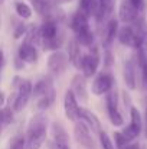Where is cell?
<instances>
[{"mask_svg": "<svg viewBox=\"0 0 147 149\" xmlns=\"http://www.w3.org/2000/svg\"><path fill=\"white\" fill-rule=\"evenodd\" d=\"M71 91L75 97L81 101H88V91H87V78L82 74H75L71 81Z\"/></svg>", "mask_w": 147, "mask_h": 149, "instance_id": "cell-11", "label": "cell"}, {"mask_svg": "<svg viewBox=\"0 0 147 149\" xmlns=\"http://www.w3.org/2000/svg\"><path fill=\"white\" fill-rule=\"evenodd\" d=\"M74 136H75V141L87 149H94V141H92V136H91V130L90 127L82 122V120H78L75 122V126H74Z\"/></svg>", "mask_w": 147, "mask_h": 149, "instance_id": "cell-5", "label": "cell"}, {"mask_svg": "<svg viewBox=\"0 0 147 149\" xmlns=\"http://www.w3.org/2000/svg\"><path fill=\"white\" fill-rule=\"evenodd\" d=\"M97 9H98V0H79V12H82L88 17L95 16Z\"/></svg>", "mask_w": 147, "mask_h": 149, "instance_id": "cell-23", "label": "cell"}, {"mask_svg": "<svg viewBox=\"0 0 147 149\" xmlns=\"http://www.w3.org/2000/svg\"><path fill=\"white\" fill-rule=\"evenodd\" d=\"M41 41H42V38H41V28H38V26H35V25L29 26V28H28V32H26V38H25L23 42L30 44V45L35 47V45H38Z\"/></svg>", "mask_w": 147, "mask_h": 149, "instance_id": "cell-24", "label": "cell"}, {"mask_svg": "<svg viewBox=\"0 0 147 149\" xmlns=\"http://www.w3.org/2000/svg\"><path fill=\"white\" fill-rule=\"evenodd\" d=\"M117 39L121 45L124 47H128V48H134L137 49L139 48V39H137V35L133 29L131 25H124L118 29V33H117Z\"/></svg>", "mask_w": 147, "mask_h": 149, "instance_id": "cell-10", "label": "cell"}, {"mask_svg": "<svg viewBox=\"0 0 147 149\" xmlns=\"http://www.w3.org/2000/svg\"><path fill=\"white\" fill-rule=\"evenodd\" d=\"M26 32H28V25H25L23 22H20V23L16 25V28L13 31V38L14 39H20L23 35H26Z\"/></svg>", "mask_w": 147, "mask_h": 149, "instance_id": "cell-35", "label": "cell"}, {"mask_svg": "<svg viewBox=\"0 0 147 149\" xmlns=\"http://www.w3.org/2000/svg\"><path fill=\"white\" fill-rule=\"evenodd\" d=\"M140 16H143L128 0H121L120 6H118V19L126 23V25H131L134 23Z\"/></svg>", "mask_w": 147, "mask_h": 149, "instance_id": "cell-8", "label": "cell"}, {"mask_svg": "<svg viewBox=\"0 0 147 149\" xmlns=\"http://www.w3.org/2000/svg\"><path fill=\"white\" fill-rule=\"evenodd\" d=\"M3 126H4V125H3V122H1V119H0V135H1V130H3Z\"/></svg>", "mask_w": 147, "mask_h": 149, "instance_id": "cell-45", "label": "cell"}, {"mask_svg": "<svg viewBox=\"0 0 147 149\" xmlns=\"http://www.w3.org/2000/svg\"><path fill=\"white\" fill-rule=\"evenodd\" d=\"M75 39L82 47H92V44L95 41V35H94V32L91 29H88V31H84V32L75 35Z\"/></svg>", "mask_w": 147, "mask_h": 149, "instance_id": "cell-25", "label": "cell"}, {"mask_svg": "<svg viewBox=\"0 0 147 149\" xmlns=\"http://www.w3.org/2000/svg\"><path fill=\"white\" fill-rule=\"evenodd\" d=\"M3 1H4V0H0V4H1V3H3Z\"/></svg>", "mask_w": 147, "mask_h": 149, "instance_id": "cell-46", "label": "cell"}, {"mask_svg": "<svg viewBox=\"0 0 147 149\" xmlns=\"http://www.w3.org/2000/svg\"><path fill=\"white\" fill-rule=\"evenodd\" d=\"M114 141H115V149H126V146L130 143L121 132H115L114 133Z\"/></svg>", "mask_w": 147, "mask_h": 149, "instance_id": "cell-34", "label": "cell"}, {"mask_svg": "<svg viewBox=\"0 0 147 149\" xmlns=\"http://www.w3.org/2000/svg\"><path fill=\"white\" fill-rule=\"evenodd\" d=\"M53 87H52V78L50 77H42L39 81L35 83L33 86V93L35 97H42L45 94H48L49 91H52Z\"/></svg>", "mask_w": 147, "mask_h": 149, "instance_id": "cell-20", "label": "cell"}, {"mask_svg": "<svg viewBox=\"0 0 147 149\" xmlns=\"http://www.w3.org/2000/svg\"><path fill=\"white\" fill-rule=\"evenodd\" d=\"M14 67H16V70H22V68L25 67V62L16 56V58H14Z\"/></svg>", "mask_w": 147, "mask_h": 149, "instance_id": "cell-39", "label": "cell"}, {"mask_svg": "<svg viewBox=\"0 0 147 149\" xmlns=\"http://www.w3.org/2000/svg\"><path fill=\"white\" fill-rule=\"evenodd\" d=\"M29 1H30L32 7L35 9V12L45 17H48L50 10L55 6V1H52V0H29Z\"/></svg>", "mask_w": 147, "mask_h": 149, "instance_id": "cell-21", "label": "cell"}, {"mask_svg": "<svg viewBox=\"0 0 147 149\" xmlns=\"http://www.w3.org/2000/svg\"><path fill=\"white\" fill-rule=\"evenodd\" d=\"M112 64H114L112 52L110 49H104V67H105V68H110Z\"/></svg>", "mask_w": 147, "mask_h": 149, "instance_id": "cell-37", "label": "cell"}, {"mask_svg": "<svg viewBox=\"0 0 147 149\" xmlns=\"http://www.w3.org/2000/svg\"><path fill=\"white\" fill-rule=\"evenodd\" d=\"M63 111H65V116L68 120L71 122H78L79 120V113H81V107L78 106V101L75 94L71 91V88L65 93V97H63Z\"/></svg>", "mask_w": 147, "mask_h": 149, "instance_id": "cell-7", "label": "cell"}, {"mask_svg": "<svg viewBox=\"0 0 147 149\" xmlns=\"http://www.w3.org/2000/svg\"><path fill=\"white\" fill-rule=\"evenodd\" d=\"M62 44H63V36L62 35H58V36H55L53 39H49V41H42L43 49L52 51V52L59 51V48L62 47Z\"/></svg>", "mask_w": 147, "mask_h": 149, "instance_id": "cell-28", "label": "cell"}, {"mask_svg": "<svg viewBox=\"0 0 147 149\" xmlns=\"http://www.w3.org/2000/svg\"><path fill=\"white\" fill-rule=\"evenodd\" d=\"M105 107H107V113H108V119H110L111 125L115 127L123 126L124 117L118 110V93L115 88H112L111 91H108L105 94Z\"/></svg>", "mask_w": 147, "mask_h": 149, "instance_id": "cell-3", "label": "cell"}, {"mask_svg": "<svg viewBox=\"0 0 147 149\" xmlns=\"http://www.w3.org/2000/svg\"><path fill=\"white\" fill-rule=\"evenodd\" d=\"M4 101H6V97H4V93H1L0 91V107L4 104Z\"/></svg>", "mask_w": 147, "mask_h": 149, "instance_id": "cell-42", "label": "cell"}, {"mask_svg": "<svg viewBox=\"0 0 147 149\" xmlns=\"http://www.w3.org/2000/svg\"><path fill=\"white\" fill-rule=\"evenodd\" d=\"M99 62H101V56H99V49L98 47L92 45L90 47V52L82 55V61H81V71L82 75L85 78H91L92 75H95L99 68Z\"/></svg>", "mask_w": 147, "mask_h": 149, "instance_id": "cell-2", "label": "cell"}, {"mask_svg": "<svg viewBox=\"0 0 147 149\" xmlns=\"http://www.w3.org/2000/svg\"><path fill=\"white\" fill-rule=\"evenodd\" d=\"M17 58L22 59L25 64H35L38 61V51L36 47L23 42L17 49Z\"/></svg>", "mask_w": 147, "mask_h": 149, "instance_id": "cell-16", "label": "cell"}, {"mask_svg": "<svg viewBox=\"0 0 147 149\" xmlns=\"http://www.w3.org/2000/svg\"><path fill=\"white\" fill-rule=\"evenodd\" d=\"M26 148V138L22 135H16L10 139L9 149H25Z\"/></svg>", "mask_w": 147, "mask_h": 149, "instance_id": "cell-32", "label": "cell"}, {"mask_svg": "<svg viewBox=\"0 0 147 149\" xmlns=\"http://www.w3.org/2000/svg\"><path fill=\"white\" fill-rule=\"evenodd\" d=\"M68 59L75 68H81V61H82V54H81V45L75 38L69 39L68 42Z\"/></svg>", "mask_w": 147, "mask_h": 149, "instance_id": "cell-17", "label": "cell"}, {"mask_svg": "<svg viewBox=\"0 0 147 149\" xmlns=\"http://www.w3.org/2000/svg\"><path fill=\"white\" fill-rule=\"evenodd\" d=\"M136 35H137V39H139V48L137 49H141L143 52L147 54V20L144 16H140L134 23H131Z\"/></svg>", "mask_w": 147, "mask_h": 149, "instance_id": "cell-13", "label": "cell"}, {"mask_svg": "<svg viewBox=\"0 0 147 149\" xmlns=\"http://www.w3.org/2000/svg\"><path fill=\"white\" fill-rule=\"evenodd\" d=\"M46 64H48V70L50 71V74L58 75V74H62L66 70V67L69 64V59H68V55L65 52L55 51L48 56Z\"/></svg>", "mask_w": 147, "mask_h": 149, "instance_id": "cell-6", "label": "cell"}, {"mask_svg": "<svg viewBox=\"0 0 147 149\" xmlns=\"http://www.w3.org/2000/svg\"><path fill=\"white\" fill-rule=\"evenodd\" d=\"M46 132H48V119L45 114L39 113L35 114L26 130V148L25 149H41V146L46 141Z\"/></svg>", "mask_w": 147, "mask_h": 149, "instance_id": "cell-1", "label": "cell"}, {"mask_svg": "<svg viewBox=\"0 0 147 149\" xmlns=\"http://www.w3.org/2000/svg\"><path fill=\"white\" fill-rule=\"evenodd\" d=\"M3 64H4V54H3V51L0 49V70H1Z\"/></svg>", "mask_w": 147, "mask_h": 149, "instance_id": "cell-41", "label": "cell"}, {"mask_svg": "<svg viewBox=\"0 0 147 149\" xmlns=\"http://www.w3.org/2000/svg\"><path fill=\"white\" fill-rule=\"evenodd\" d=\"M29 99H30V97H28V96L16 94V97H14V100H13V103L10 104V106H12V109H13V111H16V113L22 111V110L26 107V104H28Z\"/></svg>", "mask_w": 147, "mask_h": 149, "instance_id": "cell-30", "label": "cell"}, {"mask_svg": "<svg viewBox=\"0 0 147 149\" xmlns=\"http://www.w3.org/2000/svg\"><path fill=\"white\" fill-rule=\"evenodd\" d=\"M68 1H71V0H55V3H56V4H61V3H68Z\"/></svg>", "mask_w": 147, "mask_h": 149, "instance_id": "cell-44", "label": "cell"}, {"mask_svg": "<svg viewBox=\"0 0 147 149\" xmlns=\"http://www.w3.org/2000/svg\"><path fill=\"white\" fill-rule=\"evenodd\" d=\"M137 59L134 58H128L124 62V70H123V77H124V83L126 87L128 90H136L137 88Z\"/></svg>", "mask_w": 147, "mask_h": 149, "instance_id": "cell-9", "label": "cell"}, {"mask_svg": "<svg viewBox=\"0 0 147 149\" xmlns=\"http://www.w3.org/2000/svg\"><path fill=\"white\" fill-rule=\"evenodd\" d=\"M126 149H140V145H139V143H133V142H130V143L126 146Z\"/></svg>", "mask_w": 147, "mask_h": 149, "instance_id": "cell-40", "label": "cell"}, {"mask_svg": "<svg viewBox=\"0 0 147 149\" xmlns=\"http://www.w3.org/2000/svg\"><path fill=\"white\" fill-rule=\"evenodd\" d=\"M55 99H56V94H55V90H52V91H49L48 94L39 97L38 103H36V107H38L41 111H43V110L49 109V107L55 103Z\"/></svg>", "mask_w": 147, "mask_h": 149, "instance_id": "cell-27", "label": "cell"}, {"mask_svg": "<svg viewBox=\"0 0 147 149\" xmlns=\"http://www.w3.org/2000/svg\"><path fill=\"white\" fill-rule=\"evenodd\" d=\"M130 125L136 129H139L140 132L143 130V119H141V113L136 106L130 107Z\"/></svg>", "mask_w": 147, "mask_h": 149, "instance_id": "cell-26", "label": "cell"}, {"mask_svg": "<svg viewBox=\"0 0 147 149\" xmlns=\"http://www.w3.org/2000/svg\"><path fill=\"white\" fill-rule=\"evenodd\" d=\"M50 133H52V141H58V142H68V133H66L65 127H63L59 122H53V123H52Z\"/></svg>", "mask_w": 147, "mask_h": 149, "instance_id": "cell-22", "label": "cell"}, {"mask_svg": "<svg viewBox=\"0 0 147 149\" xmlns=\"http://www.w3.org/2000/svg\"><path fill=\"white\" fill-rule=\"evenodd\" d=\"M14 10H16L17 16L22 17V19H30L32 17V9H30V6L26 4V3H23V1H17L14 4Z\"/></svg>", "mask_w": 147, "mask_h": 149, "instance_id": "cell-29", "label": "cell"}, {"mask_svg": "<svg viewBox=\"0 0 147 149\" xmlns=\"http://www.w3.org/2000/svg\"><path fill=\"white\" fill-rule=\"evenodd\" d=\"M144 119H146V123H144V136L147 139V107H146V114H144Z\"/></svg>", "mask_w": 147, "mask_h": 149, "instance_id": "cell-43", "label": "cell"}, {"mask_svg": "<svg viewBox=\"0 0 147 149\" xmlns=\"http://www.w3.org/2000/svg\"><path fill=\"white\" fill-rule=\"evenodd\" d=\"M128 1H130V3H131V4H133V6L141 13V15H143V12L146 10V1H144V0H128Z\"/></svg>", "mask_w": 147, "mask_h": 149, "instance_id": "cell-38", "label": "cell"}, {"mask_svg": "<svg viewBox=\"0 0 147 149\" xmlns=\"http://www.w3.org/2000/svg\"><path fill=\"white\" fill-rule=\"evenodd\" d=\"M49 149H71L68 142H58V141H49L48 142Z\"/></svg>", "mask_w": 147, "mask_h": 149, "instance_id": "cell-36", "label": "cell"}, {"mask_svg": "<svg viewBox=\"0 0 147 149\" xmlns=\"http://www.w3.org/2000/svg\"><path fill=\"white\" fill-rule=\"evenodd\" d=\"M88 19H90V17H88L87 15H84L82 12L78 10L77 13L72 15V17H71V20H69V28L75 32V35H78V33H81V32H84V31H88V29H91Z\"/></svg>", "mask_w": 147, "mask_h": 149, "instance_id": "cell-15", "label": "cell"}, {"mask_svg": "<svg viewBox=\"0 0 147 149\" xmlns=\"http://www.w3.org/2000/svg\"><path fill=\"white\" fill-rule=\"evenodd\" d=\"M58 35H59V32H58V22H55L52 19H45L43 23L41 25V38H42V41L53 39Z\"/></svg>", "mask_w": 147, "mask_h": 149, "instance_id": "cell-19", "label": "cell"}, {"mask_svg": "<svg viewBox=\"0 0 147 149\" xmlns=\"http://www.w3.org/2000/svg\"><path fill=\"white\" fill-rule=\"evenodd\" d=\"M13 109L12 107H3V109H0V119H1V122H3V125L6 126V125H10L12 122H13Z\"/></svg>", "mask_w": 147, "mask_h": 149, "instance_id": "cell-31", "label": "cell"}, {"mask_svg": "<svg viewBox=\"0 0 147 149\" xmlns=\"http://www.w3.org/2000/svg\"><path fill=\"white\" fill-rule=\"evenodd\" d=\"M79 120H82L88 127H90V130H92L94 133H99L101 130H102V127H101V122H99V119H98L97 116L91 111V110H88V109H81V113H79Z\"/></svg>", "mask_w": 147, "mask_h": 149, "instance_id": "cell-18", "label": "cell"}, {"mask_svg": "<svg viewBox=\"0 0 147 149\" xmlns=\"http://www.w3.org/2000/svg\"><path fill=\"white\" fill-rule=\"evenodd\" d=\"M98 136H99V143H101V148L102 149H115L111 138L108 136V133H105L104 130H101L98 133Z\"/></svg>", "mask_w": 147, "mask_h": 149, "instance_id": "cell-33", "label": "cell"}, {"mask_svg": "<svg viewBox=\"0 0 147 149\" xmlns=\"http://www.w3.org/2000/svg\"><path fill=\"white\" fill-rule=\"evenodd\" d=\"M118 29H120V26H118V20L117 19L107 20V23L104 26V32H102V45H104V49H110V47L112 45V42L117 38Z\"/></svg>", "mask_w": 147, "mask_h": 149, "instance_id": "cell-12", "label": "cell"}, {"mask_svg": "<svg viewBox=\"0 0 147 149\" xmlns=\"http://www.w3.org/2000/svg\"><path fill=\"white\" fill-rule=\"evenodd\" d=\"M115 1L117 0H98V9L94 16L98 25L104 23L107 20V17L111 16V13L115 9Z\"/></svg>", "mask_w": 147, "mask_h": 149, "instance_id": "cell-14", "label": "cell"}, {"mask_svg": "<svg viewBox=\"0 0 147 149\" xmlns=\"http://www.w3.org/2000/svg\"><path fill=\"white\" fill-rule=\"evenodd\" d=\"M114 84H115L114 75L108 71H102L92 81V87H91L92 94L94 96H104L114 88Z\"/></svg>", "mask_w": 147, "mask_h": 149, "instance_id": "cell-4", "label": "cell"}]
</instances>
